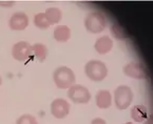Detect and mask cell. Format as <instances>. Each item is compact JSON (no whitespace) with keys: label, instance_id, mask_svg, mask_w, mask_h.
I'll return each mask as SVG.
<instances>
[{"label":"cell","instance_id":"6da1fadb","mask_svg":"<svg viewBox=\"0 0 153 124\" xmlns=\"http://www.w3.org/2000/svg\"><path fill=\"white\" fill-rule=\"evenodd\" d=\"M55 85L60 90H68L75 83V74L68 66H59L53 73Z\"/></svg>","mask_w":153,"mask_h":124},{"label":"cell","instance_id":"7a4b0ae2","mask_svg":"<svg viewBox=\"0 0 153 124\" xmlns=\"http://www.w3.org/2000/svg\"><path fill=\"white\" fill-rule=\"evenodd\" d=\"M85 27L88 31L89 33H92V34H99L106 29L107 21L106 17L102 13L100 12H91L85 18Z\"/></svg>","mask_w":153,"mask_h":124},{"label":"cell","instance_id":"3957f363","mask_svg":"<svg viewBox=\"0 0 153 124\" xmlns=\"http://www.w3.org/2000/svg\"><path fill=\"white\" fill-rule=\"evenodd\" d=\"M85 74L93 82H100L108 75V68L102 61L90 60L85 65Z\"/></svg>","mask_w":153,"mask_h":124},{"label":"cell","instance_id":"277c9868","mask_svg":"<svg viewBox=\"0 0 153 124\" xmlns=\"http://www.w3.org/2000/svg\"><path fill=\"white\" fill-rule=\"evenodd\" d=\"M133 92L129 86L127 85H120L114 92V102L120 111L127 109L131 105L133 101Z\"/></svg>","mask_w":153,"mask_h":124},{"label":"cell","instance_id":"5b68a950","mask_svg":"<svg viewBox=\"0 0 153 124\" xmlns=\"http://www.w3.org/2000/svg\"><path fill=\"white\" fill-rule=\"evenodd\" d=\"M68 98L76 104H87L91 100V94L86 86L73 84L68 88Z\"/></svg>","mask_w":153,"mask_h":124},{"label":"cell","instance_id":"8992f818","mask_svg":"<svg viewBox=\"0 0 153 124\" xmlns=\"http://www.w3.org/2000/svg\"><path fill=\"white\" fill-rule=\"evenodd\" d=\"M33 54L32 45L27 41H19L15 43L12 48V56L15 60L19 62L27 61Z\"/></svg>","mask_w":153,"mask_h":124},{"label":"cell","instance_id":"52a82bcc","mask_svg":"<svg viewBox=\"0 0 153 124\" xmlns=\"http://www.w3.org/2000/svg\"><path fill=\"white\" fill-rule=\"evenodd\" d=\"M123 72L127 77H130L132 79H146L148 77V72L143 64L138 62H130L126 64L123 68Z\"/></svg>","mask_w":153,"mask_h":124},{"label":"cell","instance_id":"ba28073f","mask_svg":"<svg viewBox=\"0 0 153 124\" xmlns=\"http://www.w3.org/2000/svg\"><path fill=\"white\" fill-rule=\"evenodd\" d=\"M50 111L54 118L63 119L70 113V104L68 103L67 100L62 99V98H57L52 101Z\"/></svg>","mask_w":153,"mask_h":124},{"label":"cell","instance_id":"9c48e42d","mask_svg":"<svg viewBox=\"0 0 153 124\" xmlns=\"http://www.w3.org/2000/svg\"><path fill=\"white\" fill-rule=\"evenodd\" d=\"M29 25V17L23 12L14 13L9 20V27L12 31H23Z\"/></svg>","mask_w":153,"mask_h":124},{"label":"cell","instance_id":"30bf717a","mask_svg":"<svg viewBox=\"0 0 153 124\" xmlns=\"http://www.w3.org/2000/svg\"><path fill=\"white\" fill-rule=\"evenodd\" d=\"M113 48V40L109 36H102L99 37L96 41H95L94 48L98 54L105 55L108 54Z\"/></svg>","mask_w":153,"mask_h":124},{"label":"cell","instance_id":"8fae6325","mask_svg":"<svg viewBox=\"0 0 153 124\" xmlns=\"http://www.w3.org/2000/svg\"><path fill=\"white\" fill-rule=\"evenodd\" d=\"M95 102H96L97 107L101 108V109L109 108L112 104V95L109 90H101L95 96Z\"/></svg>","mask_w":153,"mask_h":124},{"label":"cell","instance_id":"7c38bea8","mask_svg":"<svg viewBox=\"0 0 153 124\" xmlns=\"http://www.w3.org/2000/svg\"><path fill=\"white\" fill-rule=\"evenodd\" d=\"M131 118L133 121L142 123V122L146 121L148 118V111L145 105H135L134 107L131 109Z\"/></svg>","mask_w":153,"mask_h":124},{"label":"cell","instance_id":"4fadbf2b","mask_svg":"<svg viewBox=\"0 0 153 124\" xmlns=\"http://www.w3.org/2000/svg\"><path fill=\"white\" fill-rule=\"evenodd\" d=\"M71 37V29L67 25H58L54 29V39L57 42H67Z\"/></svg>","mask_w":153,"mask_h":124},{"label":"cell","instance_id":"5bb4252c","mask_svg":"<svg viewBox=\"0 0 153 124\" xmlns=\"http://www.w3.org/2000/svg\"><path fill=\"white\" fill-rule=\"evenodd\" d=\"M45 14L50 24H57L60 22L61 18H62V13L58 7H49L45 10Z\"/></svg>","mask_w":153,"mask_h":124},{"label":"cell","instance_id":"9a60e30c","mask_svg":"<svg viewBox=\"0 0 153 124\" xmlns=\"http://www.w3.org/2000/svg\"><path fill=\"white\" fill-rule=\"evenodd\" d=\"M32 48H33L34 55H35V57H36L39 62L45 61V59L48 57L47 45H45L43 43H35L34 45H32Z\"/></svg>","mask_w":153,"mask_h":124},{"label":"cell","instance_id":"2e32d148","mask_svg":"<svg viewBox=\"0 0 153 124\" xmlns=\"http://www.w3.org/2000/svg\"><path fill=\"white\" fill-rule=\"evenodd\" d=\"M34 25L40 29H47L51 24L48 21L45 13H38L34 17Z\"/></svg>","mask_w":153,"mask_h":124},{"label":"cell","instance_id":"e0dca14e","mask_svg":"<svg viewBox=\"0 0 153 124\" xmlns=\"http://www.w3.org/2000/svg\"><path fill=\"white\" fill-rule=\"evenodd\" d=\"M111 32H112V35L115 38L120 39V40H124V39H126L127 37H128L126 29L120 24H118V23H114V24L111 26Z\"/></svg>","mask_w":153,"mask_h":124},{"label":"cell","instance_id":"ac0fdd59","mask_svg":"<svg viewBox=\"0 0 153 124\" xmlns=\"http://www.w3.org/2000/svg\"><path fill=\"white\" fill-rule=\"evenodd\" d=\"M16 124H38L36 118L32 115H29V114H25V115H22L17 119L16 121Z\"/></svg>","mask_w":153,"mask_h":124},{"label":"cell","instance_id":"d6986e66","mask_svg":"<svg viewBox=\"0 0 153 124\" xmlns=\"http://www.w3.org/2000/svg\"><path fill=\"white\" fill-rule=\"evenodd\" d=\"M15 4V1H0V7H12Z\"/></svg>","mask_w":153,"mask_h":124},{"label":"cell","instance_id":"ffe728a7","mask_svg":"<svg viewBox=\"0 0 153 124\" xmlns=\"http://www.w3.org/2000/svg\"><path fill=\"white\" fill-rule=\"evenodd\" d=\"M91 124H107V122L101 118H95V119L92 120Z\"/></svg>","mask_w":153,"mask_h":124},{"label":"cell","instance_id":"44dd1931","mask_svg":"<svg viewBox=\"0 0 153 124\" xmlns=\"http://www.w3.org/2000/svg\"><path fill=\"white\" fill-rule=\"evenodd\" d=\"M1 84H2V78L0 77V85H1Z\"/></svg>","mask_w":153,"mask_h":124},{"label":"cell","instance_id":"7402d4cb","mask_svg":"<svg viewBox=\"0 0 153 124\" xmlns=\"http://www.w3.org/2000/svg\"><path fill=\"white\" fill-rule=\"evenodd\" d=\"M125 124H133V123H132V122H126Z\"/></svg>","mask_w":153,"mask_h":124}]
</instances>
